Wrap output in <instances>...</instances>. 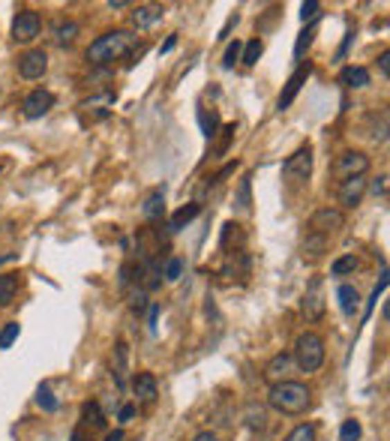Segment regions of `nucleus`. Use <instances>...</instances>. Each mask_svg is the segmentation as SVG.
Wrapping results in <instances>:
<instances>
[{"instance_id": "obj_1", "label": "nucleus", "mask_w": 390, "mask_h": 441, "mask_svg": "<svg viewBox=\"0 0 390 441\" xmlns=\"http://www.w3.org/2000/svg\"><path fill=\"white\" fill-rule=\"evenodd\" d=\"M135 36L132 30H126V27H117V30H108L103 36H96L94 42H90L87 48V60L94 63V66H105V63H114L126 57L132 48H135Z\"/></svg>"}, {"instance_id": "obj_2", "label": "nucleus", "mask_w": 390, "mask_h": 441, "mask_svg": "<svg viewBox=\"0 0 390 441\" xmlns=\"http://www.w3.org/2000/svg\"><path fill=\"white\" fill-rule=\"evenodd\" d=\"M310 402H312L310 387L303 381H292V378H285L279 384H270V390H267V405L279 414H303L310 408Z\"/></svg>"}, {"instance_id": "obj_3", "label": "nucleus", "mask_w": 390, "mask_h": 441, "mask_svg": "<svg viewBox=\"0 0 390 441\" xmlns=\"http://www.w3.org/2000/svg\"><path fill=\"white\" fill-rule=\"evenodd\" d=\"M292 360L301 366V372H319L321 363H324V339L319 336V333H312V330L301 333L297 342H294Z\"/></svg>"}, {"instance_id": "obj_4", "label": "nucleus", "mask_w": 390, "mask_h": 441, "mask_svg": "<svg viewBox=\"0 0 390 441\" xmlns=\"http://www.w3.org/2000/svg\"><path fill=\"white\" fill-rule=\"evenodd\" d=\"M324 309H328V303H324V276H312L310 285H306V291H303L301 312H303L306 321H321Z\"/></svg>"}, {"instance_id": "obj_5", "label": "nucleus", "mask_w": 390, "mask_h": 441, "mask_svg": "<svg viewBox=\"0 0 390 441\" xmlns=\"http://www.w3.org/2000/svg\"><path fill=\"white\" fill-rule=\"evenodd\" d=\"M369 171V156L364 150H346L337 156V165H333V177L339 180H351V177H364Z\"/></svg>"}, {"instance_id": "obj_6", "label": "nucleus", "mask_w": 390, "mask_h": 441, "mask_svg": "<svg viewBox=\"0 0 390 441\" xmlns=\"http://www.w3.org/2000/svg\"><path fill=\"white\" fill-rule=\"evenodd\" d=\"M312 75V63L310 60H303V63H297V69L288 75L285 81V87H283V93H279L276 99V108L279 111H285V108H292V102L297 99V93H301V87L306 84V78Z\"/></svg>"}, {"instance_id": "obj_7", "label": "nucleus", "mask_w": 390, "mask_h": 441, "mask_svg": "<svg viewBox=\"0 0 390 441\" xmlns=\"http://www.w3.org/2000/svg\"><path fill=\"white\" fill-rule=\"evenodd\" d=\"M39 30H42V18L36 9H21V12L15 15V21H12V39L15 42H21V45L33 42L36 36H39Z\"/></svg>"}, {"instance_id": "obj_8", "label": "nucleus", "mask_w": 390, "mask_h": 441, "mask_svg": "<svg viewBox=\"0 0 390 441\" xmlns=\"http://www.w3.org/2000/svg\"><path fill=\"white\" fill-rule=\"evenodd\" d=\"M312 174V147L310 144H301L292 156L283 162V177L288 180H306Z\"/></svg>"}, {"instance_id": "obj_9", "label": "nucleus", "mask_w": 390, "mask_h": 441, "mask_svg": "<svg viewBox=\"0 0 390 441\" xmlns=\"http://www.w3.org/2000/svg\"><path fill=\"white\" fill-rule=\"evenodd\" d=\"M339 228H346V213L339 210V207H321V210H315L310 216V231L315 234H333V231H339Z\"/></svg>"}, {"instance_id": "obj_10", "label": "nucleus", "mask_w": 390, "mask_h": 441, "mask_svg": "<svg viewBox=\"0 0 390 441\" xmlns=\"http://www.w3.org/2000/svg\"><path fill=\"white\" fill-rule=\"evenodd\" d=\"M45 69H48V54H45L42 48H30L18 57V75L27 78V81L42 78Z\"/></svg>"}, {"instance_id": "obj_11", "label": "nucleus", "mask_w": 390, "mask_h": 441, "mask_svg": "<svg viewBox=\"0 0 390 441\" xmlns=\"http://www.w3.org/2000/svg\"><path fill=\"white\" fill-rule=\"evenodd\" d=\"M54 108V93L51 90H30V93L24 96V102H21V111L24 117H30V120H36V117H42V114H48Z\"/></svg>"}, {"instance_id": "obj_12", "label": "nucleus", "mask_w": 390, "mask_h": 441, "mask_svg": "<svg viewBox=\"0 0 390 441\" xmlns=\"http://www.w3.org/2000/svg\"><path fill=\"white\" fill-rule=\"evenodd\" d=\"M366 189H369V183H366V177H351V180H342L339 183V204L342 207H357L360 201H364V195H366Z\"/></svg>"}, {"instance_id": "obj_13", "label": "nucleus", "mask_w": 390, "mask_h": 441, "mask_svg": "<svg viewBox=\"0 0 390 441\" xmlns=\"http://www.w3.org/2000/svg\"><path fill=\"white\" fill-rule=\"evenodd\" d=\"M132 390H135V396H139L144 405L157 402V396H159L157 375H153V372H135V378H132Z\"/></svg>"}, {"instance_id": "obj_14", "label": "nucleus", "mask_w": 390, "mask_h": 441, "mask_svg": "<svg viewBox=\"0 0 390 441\" xmlns=\"http://www.w3.org/2000/svg\"><path fill=\"white\" fill-rule=\"evenodd\" d=\"M292 366H294L292 354L279 351V354H274V357L267 360V366H265V378H267L270 384H279V381H285V375L292 372Z\"/></svg>"}, {"instance_id": "obj_15", "label": "nucleus", "mask_w": 390, "mask_h": 441, "mask_svg": "<svg viewBox=\"0 0 390 441\" xmlns=\"http://www.w3.org/2000/svg\"><path fill=\"white\" fill-rule=\"evenodd\" d=\"M162 15H166V6H159V3H144V6H135V9H132V24L139 27V30H144V27H153V24H157Z\"/></svg>"}, {"instance_id": "obj_16", "label": "nucleus", "mask_w": 390, "mask_h": 441, "mask_svg": "<svg viewBox=\"0 0 390 441\" xmlns=\"http://www.w3.org/2000/svg\"><path fill=\"white\" fill-rule=\"evenodd\" d=\"M112 369H114V381H117V387H126V369H130V345L121 339L114 345V360H112Z\"/></svg>"}, {"instance_id": "obj_17", "label": "nucleus", "mask_w": 390, "mask_h": 441, "mask_svg": "<svg viewBox=\"0 0 390 441\" xmlns=\"http://www.w3.org/2000/svg\"><path fill=\"white\" fill-rule=\"evenodd\" d=\"M369 81H373V75L366 66H346L339 72V84H346L348 90H364Z\"/></svg>"}, {"instance_id": "obj_18", "label": "nucleus", "mask_w": 390, "mask_h": 441, "mask_svg": "<svg viewBox=\"0 0 390 441\" xmlns=\"http://www.w3.org/2000/svg\"><path fill=\"white\" fill-rule=\"evenodd\" d=\"M141 213H144V219H159L162 213H166V189H153V192L144 198V204H141Z\"/></svg>"}, {"instance_id": "obj_19", "label": "nucleus", "mask_w": 390, "mask_h": 441, "mask_svg": "<svg viewBox=\"0 0 390 441\" xmlns=\"http://www.w3.org/2000/svg\"><path fill=\"white\" fill-rule=\"evenodd\" d=\"M198 213H202V204H198V201H189V204H184V207H180V210H177V213L168 219V231H171V234H175V231H180V228H184V225H189V222H193Z\"/></svg>"}, {"instance_id": "obj_20", "label": "nucleus", "mask_w": 390, "mask_h": 441, "mask_svg": "<svg viewBox=\"0 0 390 441\" xmlns=\"http://www.w3.org/2000/svg\"><path fill=\"white\" fill-rule=\"evenodd\" d=\"M339 309L346 312V315H355L357 312V306H360V294H357V288L355 285H339Z\"/></svg>"}, {"instance_id": "obj_21", "label": "nucleus", "mask_w": 390, "mask_h": 441, "mask_svg": "<svg viewBox=\"0 0 390 441\" xmlns=\"http://www.w3.org/2000/svg\"><path fill=\"white\" fill-rule=\"evenodd\" d=\"M18 294V273H0V309L9 306Z\"/></svg>"}, {"instance_id": "obj_22", "label": "nucleus", "mask_w": 390, "mask_h": 441, "mask_svg": "<svg viewBox=\"0 0 390 441\" xmlns=\"http://www.w3.org/2000/svg\"><path fill=\"white\" fill-rule=\"evenodd\" d=\"M198 123H202L204 138H207V141H213V138H216V132H220V117H216V111L207 114V108H204V105H198Z\"/></svg>"}, {"instance_id": "obj_23", "label": "nucleus", "mask_w": 390, "mask_h": 441, "mask_svg": "<svg viewBox=\"0 0 390 441\" xmlns=\"http://www.w3.org/2000/svg\"><path fill=\"white\" fill-rule=\"evenodd\" d=\"M234 207H238L240 213H247L249 207H252V174H247V177L240 180L238 195H234Z\"/></svg>"}, {"instance_id": "obj_24", "label": "nucleus", "mask_w": 390, "mask_h": 441, "mask_svg": "<svg viewBox=\"0 0 390 441\" xmlns=\"http://www.w3.org/2000/svg\"><path fill=\"white\" fill-rule=\"evenodd\" d=\"M324 249H328V237H324V234H315V231H310V234H306V237H303V255L319 258Z\"/></svg>"}, {"instance_id": "obj_25", "label": "nucleus", "mask_w": 390, "mask_h": 441, "mask_svg": "<svg viewBox=\"0 0 390 441\" xmlns=\"http://www.w3.org/2000/svg\"><path fill=\"white\" fill-rule=\"evenodd\" d=\"M357 255H339L337 261L330 264V276H348V273H355L357 270Z\"/></svg>"}, {"instance_id": "obj_26", "label": "nucleus", "mask_w": 390, "mask_h": 441, "mask_svg": "<svg viewBox=\"0 0 390 441\" xmlns=\"http://www.w3.org/2000/svg\"><path fill=\"white\" fill-rule=\"evenodd\" d=\"M247 423H249L252 432H261V429H265V426H267L265 408H261V405H256V402H249V405H247Z\"/></svg>"}, {"instance_id": "obj_27", "label": "nucleus", "mask_w": 390, "mask_h": 441, "mask_svg": "<svg viewBox=\"0 0 390 441\" xmlns=\"http://www.w3.org/2000/svg\"><path fill=\"white\" fill-rule=\"evenodd\" d=\"M261 51H265V45H261V39H249L247 45H243V51H240V60L247 63V66H256L258 57H261Z\"/></svg>"}, {"instance_id": "obj_28", "label": "nucleus", "mask_w": 390, "mask_h": 441, "mask_svg": "<svg viewBox=\"0 0 390 441\" xmlns=\"http://www.w3.org/2000/svg\"><path fill=\"white\" fill-rule=\"evenodd\" d=\"M36 402H39V408H42V411H48V414H54V411L60 408V402L54 399V393H51V387H48V384H42L39 390H36Z\"/></svg>"}, {"instance_id": "obj_29", "label": "nucleus", "mask_w": 390, "mask_h": 441, "mask_svg": "<svg viewBox=\"0 0 390 441\" xmlns=\"http://www.w3.org/2000/svg\"><path fill=\"white\" fill-rule=\"evenodd\" d=\"M85 420L90 423L94 429H103L105 426V414H103V408H99V402H85Z\"/></svg>"}, {"instance_id": "obj_30", "label": "nucleus", "mask_w": 390, "mask_h": 441, "mask_svg": "<svg viewBox=\"0 0 390 441\" xmlns=\"http://www.w3.org/2000/svg\"><path fill=\"white\" fill-rule=\"evenodd\" d=\"M312 36H315V24H310L306 30H301V36H297V42H294V60L297 63H303V51L312 45Z\"/></svg>"}, {"instance_id": "obj_31", "label": "nucleus", "mask_w": 390, "mask_h": 441, "mask_svg": "<svg viewBox=\"0 0 390 441\" xmlns=\"http://www.w3.org/2000/svg\"><path fill=\"white\" fill-rule=\"evenodd\" d=\"M360 435H364V426H360V420H342L339 426V441H360Z\"/></svg>"}, {"instance_id": "obj_32", "label": "nucleus", "mask_w": 390, "mask_h": 441, "mask_svg": "<svg viewBox=\"0 0 390 441\" xmlns=\"http://www.w3.org/2000/svg\"><path fill=\"white\" fill-rule=\"evenodd\" d=\"M54 36H57L60 45H72V42H76V36H78V24L76 21H60L57 30H54Z\"/></svg>"}, {"instance_id": "obj_33", "label": "nucleus", "mask_w": 390, "mask_h": 441, "mask_svg": "<svg viewBox=\"0 0 390 441\" xmlns=\"http://www.w3.org/2000/svg\"><path fill=\"white\" fill-rule=\"evenodd\" d=\"M283 441H315V426L312 423H301V426H294Z\"/></svg>"}, {"instance_id": "obj_34", "label": "nucleus", "mask_w": 390, "mask_h": 441, "mask_svg": "<svg viewBox=\"0 0 390 441\" xmlns=\"http://www.w3.org/2000/svg\"><path fill=\"white\" fill-rule=\"evenodd\" d=\"M18 333H21L18 321H6L3 330H0V348H12V342L18 339Z\"/></svg>"}, {"instance_id": "obj_35", "label": "nucleus", "mask_w": 390, "mask_h": 441, "mask_svg": "<svg viewBox=\"0 0 390 441\" xmlns=\"http://www.w3.org/2000/svg\"><path fill=\"white\" fill-rule=\"evenodd\" d=\"M319 15H321V3H319V0H303V3H301V21L303 24H312Z\"/></svg>"}, {"instance_id": "obj_36", "label": "nucleus", "mask_w": 390, "mask_h": 441, "mask_svg": "<svg viewBox=\"0 0 390 441\" xmlns=\"http://www.w3.org/2000/svg\"><path fill=\"white\" fill-rule=\"evenodd\" d=\"M240 51H243V42H238V39H234V42L229 45V48H225L222 66H225V69H231V66H234V63H238V60H240Z\"/></svg>"}, {"instance_id": "obj_37", "label": "nucleus", "mask_w": 390, "mask_h": 441, "mask_svg": "<svg viewBox=\"0 0 390 441\" xmlns=\"http://www.w3.org/2000/svg\"><path fill=\"white\" fill-rule=\"evenodd\" d=\"M240 225L238 222H225L222 225V240H220V249L225 252V249H229V243H231V237H240Z\"/></svg>"}, {"instance_id": "obj_38", "label": "nucleus", "mask_w": 390, "mask_h": 441, "mask_svg": "<svg viewBox=\"0 0 390 441\" xmlns=\"http://www.w3.org/2000/svg\"><path fill=\"white\" fill-rule=\"evenodd\" d=\"M180 273H184V261H180V258H168L166 261V279H168V282H177Z\"/></svg>"}, {"instance_id": "obj_39", "label": "nucleus", "mask_w": 390, "mask_h": 441, "mask_svg": "<svg viewBox=\"0 0 390 441\" xmlns=\"http://www.w3.org/2000/svg\"><path fill=\"white\" fill-rule=\"evenodd\" d=\"M373 195H387V174H382V177H375V183H373Z\"/></svg>"}, {"instance_id": "obj_40", "label": "nucleus", "mask_w": 390, "mask_h": 441, "mask_svg": "<svg viewBox=\"0 0 390 441\" xmlns=\"http://www.w3.org/2000/svg\"><path fill=\"white\" fill-rule=\"evenodd\" d=\"M351 39H355V30H348V33H346V39H342V45H339V51H337V60H342V57H346V51H348V45H351Z\"/></svg>"}, {"instance_id": "obj_41", "label": "nucleus", "mask_w": 390, "mask_h": 441, "mask_svg": "<svg viewBox=\"0 0 390 441\" xmlns=\"http://www.w3.org/2000/svg\"><path fill=\"white\" fill-rule=\"evenodd\" d=\"M132 417H135V405H123L121 414H117V420H121V423H130Z\"/></svg>"}, {"instance_id": "obj_42", "label": "nucleus", "mask_w": 390, "mask_h": 441, "mask_svg": "<svg viewBox=\"0 0 390 441\" xmlns=\"http://www.w3.org/2000/svg\"><path fill=\"white\" fill-rule=\"evenodd\" d=\"M378 69H382V75L390 78V54L382 51V57H378Z\"/></svg>"}, {"instance_id": "obj_43", "label": "nucleus", "mask_w": 390, "mask_h": 441, "mask_svg": "<svg viewBox=\"0 0 390 441\" xmlns=\"http://www.w3.org/2000/svg\"><path fill=\"white\" fill-rule=\"evenodd\" d=\"M193 441H220V435H216V432H211V429H204V432H198Z\"/></svg>"}, {"instance_id": "obj_44", "label": "nucleus", "mask_w": 390, "mask_h": 441, "mask_svg": "<svg viewBox=\"0 0 390 441\" xmlns=\"http://www.w3.org/2000/svg\"><path fill=\"white\" fill-rule=\"evenodd\" d=\"M157 315H159V306L153 303L150 306V330H157Z\"/></svg>"}, {"instance_id": "obj_45", "label": "nucleus", "mask_w": 390, "mask_h": 441, "mask_svg": "<svg viewBox=\"0 0 390 441\" xmlns=\"http://www.w3.org/2000/svg\"><path fill=\"white\" fill-rule=\"evenodd\" d=\"M175 45H177V36H168V39H166V45H162V54H166V51H171V48H175Z\"/></svg>"}, {"instance_id": "obj_46", "label": "nucleus", "mask_w": 390, "mask_h": 441, "mask_svg": "<svg viewBox=\"0 0 390 441\" xmlns=\"http://www.w3.org/2000/svg\"><path fill=\"white\" fill-rule=\"evenodd\" d=\"M105 441H123V429H114V432H108Z\"/></svg>"}, {"instance_id": "obj_47", "label": "nucleus", "mask_w": 390, "mask_h": 441, "mask_svg": "<svg viewBox=\"0 0 390 441\" xmlns=\"http://www.w3.org/2000/svg\"><path fill=\"white\" fill-rule=\"evenodd\" d=\"M130 3H123V0H108V9H126Z\"/></svg>"}, {"instance_id": "obj_48", "label": "nucleus", "mask_w": 390, "mask_h": 441, "mask_svg": "<svg viewBox=\"0 0 390 441\" xmlns=\"http://www.w3.org/2000/svg\"><path fill=\"white\" fill-rule=\"evenodd\" d=\"M69 441H87V438H85V432H81V429H76V432H72V438H69Z\"/></svg>"}]
</instances>
